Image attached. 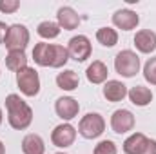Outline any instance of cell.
Instances as JSON below:
<instances>
[{
	"label": "cell",
	"instance_id": "6da1fadb",
	"mask_svg": "<svg viewBox=\"0 0 156 154\" xmlns=\"http://www.w3.org/2000/svg\"><path fill=\"white\" fill-rule=\"evenodd\" d=\"M5 113L7 121L15 131H26L33 123V109L29 103L16 93H11L5 96Z\"/></svg>",
	"mask_w": 156,
	"mask_h": 154
},
{
	"label": "cell",
	"instance_id": "7a4b0ae2",
	"mask_svg": "<svg viewBox=\"0 0 156 154\" xmlns=\"http://www.w3.org/2000/svg\"><path fill=\"white\" fill-rule=\"evenodd\" d=\"M142 62L138 53H134L133 49H122L115 56V69L120 76L123 78H133L140 73Z\"/></svg>",
	"mask_w": 156,
	"mask_h": 154
},
{
	"label": "cell",
	"instance_id": "3957f363",
	"mask_svg": "<svg viewBox=\"0 0 156 154\" xmlns=\"http://www.w3.org/2000/svg\"><path fill=\"white\" fill-rule=\"evenodd\" d=\"M78 134L85 140H96L105 131V118L100 113H87L78 123Z\"/></svg>",
	"mask_w": 156,
	"mask_h": 154
},
{
	"label": "cell",
	"instance_id": "277c9868",
	"mask_svg": "<svg viewBox=\"0 0 156 154\" xmlns=\"http://www.w3.org/2000/svg\"><path fill=\"white\" fill-rule=\"evenodd\" d=\"M29 29L24 26V24H11L7 33H5V40H4V45L7 49V53L11 51H26V47L29 45Z\"/></svg>",
	"mask_w": 156,
	"mask_h": 154
},
{
	"label": "cell",
	"instance_id": "5b68a950",
	"mask_svg": "<svg viewBox=\"0 0 156 154\" xmlns=\"http://www.w3.org/2000/svg\"><path fill=\"white\" fill-rule=\"evenodd\" d=\"M16 85H18V89L24 96H27V98L37 96L40 93V87H42L38 71L35 67H29V65L26 69L18 71L16 73Z\"/></svg>",
	"mask_w": 156,
	"mask_h": 154
},
{
	"label": "cell",
	"instance_id": "8992f818",
	"mask_svg": "<svg viewBox=\"0 0 156 154\" xmlns=\"http://www.w3.org/2000/svg\"><path fill=\"white\" fill-rule=\"evenodd\" d=\"M76 127L71 125L69 121H62L60 125H56L51 132V143L58 149H67L76 142Z\"/></svg>",
	"mask_w": 156,
	"mask_h": 154
},
{
	"label": "cell",
	"instance_id": "52a82bcc",
	"mask_svg": "<svg viewBox=\"0 0 156 154\" xmlns=\"http://www.w3.org/2000/svg\"><path fill=\"white\" fill-rule=\"evenodd\" d=\"M67 53H69V58H73L76 62H85L87 58H91V53H93L91 40L85 35L73 37L67 42Z\"/></svg>",
	"mask_w": 156,
	"mask_h": 154
},
{
	"label": "cell",
	"instance_id": "ba28073f",
	"mask_svg": "<svg viewBox=\"0 0 156 154\" xmlns=\"http://www.w3.org/2000/svg\"><path fill=\"white\" fill-rule=\"evenodd\" d=\"M136 118L129 109H116L111 116V129L116 134H127L134 129Z\"/></svg>",
	"mask_w": 156,
	"mask_h": 154
},
{
	"label": "cell",
	"instance_id": "9c48e42d",
	"mask_svg": "<svg viewBox=\"0 0 156 154\" xmlns=\"http://www.w3.org/2000/svg\"><path fill=\"white\" fill-rule=\"evenodd\" d=\"M55 113L62 121H71L80 113V103L73 96H60L55 102Z\"/></svg>",
	"mask_w": 156,
	"mask_h": 154
},
{
	"label": "cell",
	"instance_id": "30bf717a",
	"mask_svg": "<svg viewBox=\"0 0 156 154\" xmlns=\"http://www.w3.org/2000/svg\"><path fill=\"white\" fill-rule=\"evenodd\" d=\"M140 24V15L129 7H123V9H118L113 15V26L116 29H122V31H133L136 29Z\"/></svg>",
	"mask_w": 156,
	"mask_h": 154
},
{
	"label": "cell",
	"instance_id": "8fae6325",
	"mask_svg": "<svg viewBox=\"0 0 156 154\" xmlns=\"http://www.w3.org/2000/svg\"><path fill=\"white\" fill-rule=\"evenodd\" d=\"M56 22H58L60 29H64V31H75L80 26L82 18H80V15L71 5H62L56 11Z\"/></svg>",
	"mask_w": 156,
	"mask_h": 154
},
{
	"label": "cell",
	"instance_id": "7c38bea8",
	"mask_svg": "<svg viewBox=\"0 0 156 154\" xmlns=\"http://www.w3.org/2000/svg\"><path fill=\"white\" fill-rule=\"evenodd\" d=\"M127 93H129L127 85L120 80H107L102 87L104 98L111 103H116V102H122L123 98H127Z\"/></svg>",
	"mask_w": 156,
	"mask_h": 154
},
{
	"label": "cell",
	"instance_id": "4fadbf2b",
	"mask_svg": "<svg viewBox=\"0 0 156 154\" xmlns=\"http://www.w3.org/2000/svg\"><path fill=\"white\" fill-rule=\"evenodd\" d=\"M134 45L140 53L151 54L156 51V33L151 29H140L134 35Z\"/></svg>",
	"mask_w": 156,
	"mask_h": 154
},
{
	"label": "cell",
	"instance_id": "5bb4252c",
	"mask_svg": "<svg viewBox=\"0 0 156 154\" xmlns=\"http://www.w3.org/2000/svg\"><path fill=\"white\" fill-rule=\"evenodd\" d=\"M85 76L93 85H100V83L107 82L109 69H107V65L102 60H93V64H89L87 69H85Z\"/></svg>",
	"mask_w": 156,
	"mask_h": 154
},
{
	"label": "cell",
	"instance_id": "9a60e30c",
	"mask_svg": "<svg viewBox=\"0 0 156 154\" xmlns=\"http://www.w3.org/2000/svg\"><path fill=\"white\" fill-rule=\"evenodd\" d=\"M127 98H129L131 103L136 105V107H147V105L153 102L154 96H153V91H151L149 87H145V85H134V87L129 89Z\"/></svg>",
	"mask_w": 156,
	"mask_h": 154
},
{
	"label": "cell",
	"instance_id": "2e32d148",
	"mask_svg": "<svg viewBox=\"0 0 156 154\" xmlns=\"http://www.w3.org/2000/svg\"><path fill=\"white\" fill-rule=\"evenodd\" d=\"M67 62H69L67 47H64L60 44H49V67L62 69Z\"/></svg>",
	"mask_w": 156,
	"mask_h": 154
},
{
	"label": "cell",
	"instance_id": "e0dca14e",
	"mask_svg": "<svg viewBox=\"0 0 156 154\" xmlns=\"http://www.w3.org/2000/svg\"><path fill=\"white\" fill-rule=\"evenodd\" d=\"M22 152L24 154H45V142L40 134L29 132L22 140Z\"/></svg>",
	"mask_w": 156,
	"mask_h": 154
},
{
	"label": "cell",
	"instance_id": "ac0fdd59",
	"mask_svg": "<svg viewBox=\"0 0 156 154\" xmlns=\"http://www.w3.org/2000/svg\"><path fill=\"white\" fill-rule=\"evenodd\" d=\"M56 85H58V89H62V91L73 93V91H76L78 85H80V78H78V75L75 71L64 69L62 73L56 75Z\"/></svg>",
	"mask_w": 156,
	"mask_h": 154
},
{
	"label": "cell",
	"instance_id": "d6986e66",
	"mask_svg": "<svg viewBox=\"0 0 156 154\" xmlns=\"http://www.w3.org/2000/svg\"><path fill=\"white\" fill-rule=\"evenodd\" d=\"M147 140L149 138L144 132H133L123 142V152L125 154H142L145 143H147Z\"/></svg>",
	"mask_w": 156,
	"mask_h": 154
},
{
	"label": "cell",
	"instance_id": "ffe728a7",
	"mask_svg": "<svg viewBox=\"0 0 156 154\" xmlns=\"http://www.w3.org/2000/svg\"><path fill=\"white\" fill-rule=\"evenodd\" d=\"M5 67L13 73H18L27 67V56L26 51H11L5 56Z\"/></svg>",
	"mask_w": 156,
	"mask_h": 154
},
{
	"label": "cell",
	"instance_id": "44dd1931",
	"mask_svg": "<svg viewBox=\"0 0 156 154\" xmlns=\"http://www.w3.org/2000/svg\"><path fill=\"white\" fill-rule=\"evenodd\" d=\"M60 31L62 29H60L58 22H53V20H44V22H40L38 26H37V33H38L40 38H44V40L58 38Z\"/></svg>",
	"mask_w": 156,
	"mask_h": 154
},
{
	"label": "cell",
	"instance_id": "7402d4cb",
	"mask_svg": "<svg viewBox=\"0 0 156 154\" xmlns=\"http://www.w3.org/2000/svg\"><path fill=\"white\" fill-rule=\"evenodd\" d=\"M96 42L102 44L104 47H115L118 44V31L115 27H109V26L100 27L96 31Z\"/></svg>",
	"mask_w": 156,
	"mask_h": 154
},
{
	"label": "cell",
	"instance_id": "603a6c76",
	"mask_svg": "<svg viewBox=\"0 0 156 154\" xmlns=\"http://www.w3.org/2000/svg\"><path fill=\"white\" fill-rule=\"evenodd\" d=\"M33 60L40 67H49V44L47 42H38L33 47Z\"/></svg>",
	"mask_w": 156,
	"mask_h": 154
},
{
	"label": "cell",
	"instance_id": "cb8c5ba5",
	"mask_svg": "<svg viewBox=\"0 0 156 154\" xmlns=\"http://www.w3.org/2000/svg\"><path fill=\"white\" fill-rule=\"evenodd\" d=\"M93 154H118V147L113 140H102L94 145Z\"/></svg>",
	"mask_w": 156,
	"mask_h": 154
},
{
	"label": "cell",
	"instance_id": "d4e9b609",
	"mask_svg": "<svg viewBox=\"0 0 156 154\" xmlns=\"http://www.w3.org/2000/svg\"><path fill=\"white\" fill-rule=\"evenodd\" d=\"M144 78L147 83L156 85V56L149 58L145 64H144Z\"/></svg>",
	"mask_w": 156,
	"mask_h": 154
},
{
	"label": "cell",
	"instance_id": "484cf974",
	"mask_svg": "<svg viewBox=\"0 0 156 154\" xmlns=\"http://www.w3.org/2000/svg\"><path fill=\"white\" fill-rule=\"evenodd\" d=\"M20 9V2L18 0H0V13L4 15H13Z\"/></svg>",
	"mask_w": 156,
	"mask_h": 154
},
{
	"label": "cell",
	"instance_id": "4316f807",
	"mask_svg": "<svg viewBox=\"0 0 156 154\" xmlns=\"http://www.w3.org/2000/svg\"><path fill=\"white\" fill-rule=\"evenodd\" d=\"M142 154H156V140L149 138L145 147H144V151H142Z\"/></svg>",
	"mask_w": 156,
	"mask_h": 154
},
{
	"label": "cell",
	"instance_id": "83f0119b",
	"mask_svg": "<svg viewBox=\"0 0 156 154\" xmlns=\"http://www.w3.org/2000/svg\"><path fill=\"white\" fill-rule=\"evenodd\" d=\"M7 29H9V26H7L5 22L0 20V45H2L4 40H5V33H7Z\"/></svg>",
	"mask_w": 156,
	"mask_h": 154
},
{
	"label": "cell",
	"instance_id": "f1b7e54d",
	"mask_svg": "<svg viewBox=\"0 0 156 154\" xmlns=\"http://www.w3.org/2000/svg\"><path fill=\"white\" fill-rule=\"evenodd\" d=\"M0 154H5V145L2 143V140H0Z\"/></svg>",
	"mask_w": 156,
	"mask_h": 154
},
{
	"label": "cell",
	"instance_id": "f546056e",
	"mask_svg": "<svg viewBox=\"0 0 156 154\" xmlns=\"http://www.w3.org/2000/svg\"><path fill=\"white\" fill-rule=\"evenodd\" d=\"M2 121H4V111H2V107H0V125H2Z\"/></svg>",
	"mask_w": 156,
	"mask_h": 154
},
{
	"label": "cell",
	"instance_id": "4dcf8cb0",
	"mask_svg": "<svg viewBox=\"0 0 156 154\" xmlns=\"http://www.w3.org/2000/svg\"><path fill=\"white\" fill-rule=\"evenodd\" d=\"M55 154H67V152H55Z\"/></svg>",
	"mask_w": 156,
	"mask_h": 154
},
{
	"label": "cell",
	"instance_id": "1f68e13d",
	"mask_svg": "<svg viewBox=\"0 0 156 154\" xmlns=\"http://www.w3.org/2000/svg\"><path fill=\"white\" fill-rule=\"evenodd\" d=\"M0 75H2V71H0Z\"/></svg>",
	"mask_w": 156,
	"mask_h": 154
}]
</instances>
